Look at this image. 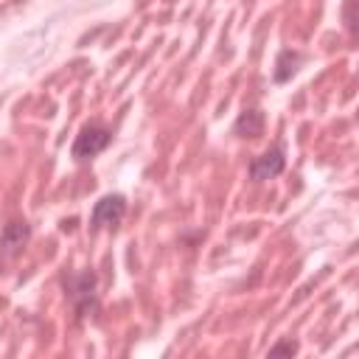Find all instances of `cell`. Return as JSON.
I'll return each instance as SVG.
<instances>
[{
	"mask_svg": "<svg viewBox=\"0 0 359 359\" xmlns=\"http://www.w3.org/2000/svg\"><path fill=\"white\" fill-rule=\"evenodd\" d=\"M294 351H297V345H294L292 339H286V342H278V345H272V348H269V356H280V353H289V356H292Z\"/></svg>",
	"mask_w": 359,
	"mask_h": 359,
	"instance_id": "ba28073f",
	"label": "cell"
},
{
	"mask_svg": "<svg viewBox=\"0 0 359 359\" xmlns=\"http://www.w3.org/2000/svg\"><path fill=\"white\" fill-rule=\"evenodd\" d=\"M233 132L241 135V137H258V135L264 132V112H261V109H244V112L238 115Z\"/></svg>",
	"mask_w": 359,
	"mask_h": 359,
	"instance_id": "8992f818",
	"label": "cell"
},
{
	"mask_svg": "<svg viewBox=\"0 0 359 359\" xmlns=\"http://www.w3.org/2000/svg\"><path fill=\"white\" fill-rule=\"evenodd\" d=\"M300 53L297 50H280V56H278V65H275V81L278 84H283V81H289L292 76H294V70H297V65H300Z\"/></svg>",
	"mask_w": 359,
	"mask_h": 359,
	"instance_id": "52a82bcc",
	"label": "cell"
},
{
	"mask_svg": "<svg viewBox=\"0 0 359 359\" xmlns=\"http://www.w3.org/2000/svg\"><path fill=\"white\" fill-rule=\"evenodd\" d=\"M109 140H112V135H109L107 126H101V123H87V126H81V132L76 135L73 157H76V160H90V157H95L98 151H104V149L109 146Z\"/></svg>",
	"mask_w": 359,
	"mask_h": 359,
	"instance_id": "6da1fadb",
	"label": "cell"
},
{
	"mask_svg": "<svg viewBox=\"0 0 359 359\" xmlns=\"http://www.w3.org/2000/svg\"><path fill=\"white\" fill-rule=\"evenodd\" d=\"M283 165H286L283 149H280V146H275V149H269V151L258 154V157L250 163V177H252L255 182H266V180L278 177V174L283 171Z\"/></svg>",
	"mask_w": 359,
	"mask_h": 359,
	"instance_id": "3957f363",
	"label": "cell"
},
{
	"mask_svg": "<svg viewBox=\"0 0 359 359\" xmlns=\"http://www.w3.org/2000/svg\"><path fill=\"white\" fill-rule=\"evenodd\" d=\"M93 289H95V278H93V272H84V275H79V278L73 280V292H70V297L76 300V309H79L81 314L95 309V294H93Z\"/></svg>",
	"mask_w": 359,
	"mask_h": 359,
	"instance_id": "5b68a950",
	"label": "cell"
},
{
	"mask_svg": "<svg viewBox=\"0 0 359 359\" xmlns=\"http://www.w3.org/2000/svg\"><path fill=\"white\" fill-rule=\"evenodd\" d=\"M126 213V199L121 194H109V196H101L93 208V216H90V227L98 230L104 224H118Z\"/></svg>",
	"mask_w": 359,
	"mask_h": 359,
	"instance_id": "7a4b0ae2",
	"label": "cell"
},
{
	"mask_svg": "<svg viewBox=\"0 0 359 359\" xmlns=\"http://www.w3.org/2000/svg\"><path fill=\"white\" fill-rule=\"evenodd\" d=\"M28 238H31L28 222H11V224H6L3 233H0V252H3L6 258H8V255H17V252L25 247Z\"/></svg>",
	"mask_w": 359,
	"mask_h": 359,
	"instance_id": "277c9868",
	"label": "cell"
}]
</instances>
